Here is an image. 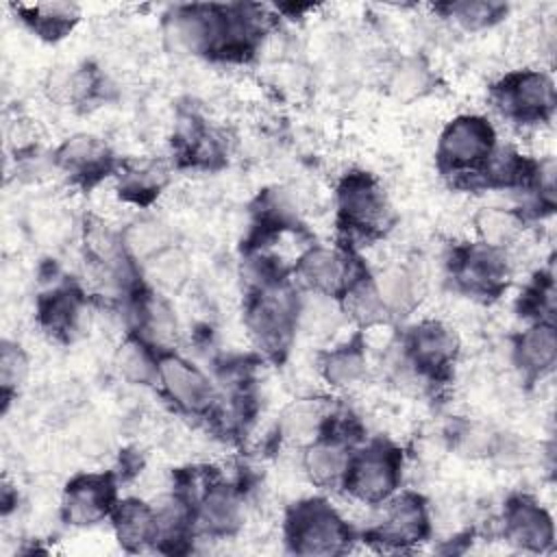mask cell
Listing matches in <instances>:
<instances>
[{
  "label": "cell",
  "instance_id": "cell-1",
  "mask_svg": "<svg viewBox=\"0 0 557 557\" xmlns=\"http://www.w3.org/2000/svg\"><path fill=\"white\" fill-rule=\"evenodd\" d=\"M285 542L296 555L331 557L350 550L352 529L329 500L307 498L287 511Z\"/></svg>",
  "mask_w": 557,
  "mask_h": 557
},
{
  "label": "cell",
  "instance_id": "cell-2",
  "mask_svg": "<svg viewBox=\"0 0 557 557\" xmlns=\"http://www.w3.org/2000/svg\"><path fill=\"white\" fill-rule=\"evenodd\" d=\"M300 298L283 283L259 285L246 307V326L259 350L281 357L298 331Z\"/></svg>",
  "mask_w": 557,
  "mask_h": 557
},
{
  "label": "cell",
  "instance_id": "cell-3",
  "mask_svg": "<svg viewBox=\"0 0 557 557\" xmlns=\"http://www.w3.org/2000/svg\"><path fill=\"white\" fill-rule=\"evenodd\" d=\"M400 474V450L387 440H374L357 453H350L342 487L363 505H383L396 494Z\"/></svg>",
  "mask_w": 557,
  "mask_h": 557
},
{
  "label": "cell",
  "instance_id": "cell-4",
  "mask_svg": "<svg viewBox=\"0 0 557 557\" xmlns=\"http://www.w3.org/2000/svg\"><path fill=\"white\" fill-rule=\"evenodd\" d=\"M496 148L492 122L483 115L463 113L450 120L440 133L437 161L446 174H470L476 181Z\"/></svg>",
  "mask_w": 557,
  "mask_h": 557
},
{
  "label": "cell",
  "instance_id": "cell-5",
  "mask_svg": "<svg viewBox=\"0 0 557 557\" xmlns=\"http://www.w3.org/2000/svg\"><path fill=\"white\" fill-rule=\"evenodd\" d=\"M337 224L350 237L372 239L389 226L392 207L381 183L368 172L346 174L335 194Z\"/></svg>",
  "mask_w": 557,
  "mask_h": 557
},
{
  "label": "cell",
  "instance_id": "cell-6",
  "mask_svg": "<svg viewBox=\"0 0 557 557\" xmlns=\"http://www.w3.org/2000/svg\"><path fill=\"white\" fill-rule=\"evenodd\" d=\"M163 35L174 52L222 54L226 39V7L183 4L174 7L163 22Z\"/></svg>",
  "mask_w": 557,
  "mask_h": 557
},
{
  "label": "cell",
  "instance_id": "cell-7",
  "mask_svg": "<svg viewBox=\"0 0 557 557\" xmlns=\"http://www.w3.org/2000/svg\"><path fill=\"white\" fill-rule=\"evenodd\" d=\"M494 100L509 120L540 124L555 111V83L542 70H518L494 85Z\"/></svg>",
  "mask_w": 557,
  "mask_h": 557
},
{
  "label": "cell",
  "instance_id": "cell-8",
  "mask_svg": "<svg viewBox=\"0 0 557 557\" xmlns=\"http://www.w3.org/2000/svg\"><path fill=\"white\" fill-rule=\"evenodd\" d=\"M400 348L403 361L418 381H435L453 368L459 352V339L444 322L422 320L407 331Z\"/></svg>",
  "mask_w": 557,
  "mask_h": 557
},
{
  "label": "cell",
  "instance_id": "cell-9",
  "mask_svg": "<svg viewBox=\"0 0 557 557\" xmlns=\"http://www.w3.org/2000/svg\"><path fill=\"white\" fill-rule=\"evenodd\" d=\"M157 385L178 411L189 416H209L218 400L211 379L176 352L159 355Z\"/></svg>",
  "mask_w": 557,
  "mask_h": 557
},
{
  "label": "cell",
  "instance_id": "cell-10",
  "mask_svg": "<svg viewBox=\"0 0 557 557\" xmlns=\"http://www.w3.org/2000/svg\"><path fill=\"white\" fill-rule=\"evenodd\" d=\"M429 531L431 518L424 498L413 492H405L394 494L383 503V516L368 531V537L381 548L405 550L424 542Z\"/></svg>",
  "mask_w": 557,
  "mask_h": 557
},
{
  "label": "cell",
  "instance_id": "cell-11",
  "mask_svg": "<svg viewBox=\"0 0 557 557\" xmlns=\"http://www.w3.org/2000/svg\"><path fill=\"white\" fill-rule=\"evenodd\" d=\"M296 278L311 294H322L331 298H342L346 289L361 278L355 268V259L348 250L333 246H311L307 248L296 265Z\"/></svg>",
  "mask_w": 557,
  "mask_h": 557
},
{
  "label": "cell",
  "instance_id": "cell-12",
  "mask_svg": "<svg viewBox=\"0 0 557 557\" xmlns=\"http://www.w3.org/2000/svg\"><path fill=\"white\" fill-rule=\"evenodd\" d=\"M115 505V481L104 472L76 474L61 494V516L70 527L98 524L111 518Z\"/></svg>",
  "mask_w": 557,
  "mask_h": 557
},
{
  "label": "cell",
  "instance_id": "cell-13",
  "mask_svg": "<svg viewBox=\"0 0 557 557\" xmlns=\"http://www.w3.org/2000/svg\"><path fill=\"white\" fill-rule=\"evenodd\" d=\"M185 498L194 507L196 529L211 537H228L244 524V498L237 487L222 479L209 476L202 490H194Z\"/></svg>",
  "mask_w": 557,
  "mask_h": 557
},
{
  "label": "cell",
  "instance_id": "cell-14",
  "mask_svg": "<svg viewBox=\"0 0 557 557\" xmlns=\"http://www.w3.org/2000/svg\"><path fill=\"white\" fill-rule=\"evenodd\" d=\"M450 270L459 287L474 296H494L505 287L509 278L505 250L479 242L457 248L450 261Z\"/></svg>",
  "mask_w": 557,
  "mask_h": 557
},
{
  "label": "cell",
  "instance_id": "cell-15",
  "mask_svg": "<svg viewBox=\"0 0 557 557\" xmlns=\"http://www.w3.org/2000/svg\"><path fill=\"white\" fill-rule=\"evenodd\" d=\"M505 540L520 550L546 553L555 542L550 513L531 496H511L503 511Z\"/></svg>",
  "mask_w": 557,
  "mask_h": 557
},
{
  "label": "cell",
  "instance_id": "cell-16",
  "mask_svg": "<svg viewBox=\"0 0 557 557\" xmlns=\"http://www.w3.org/2000/svg\"><path fill=\"white\" fill-rule=\"evenodd\" d=\"M54 165L78 185H94L104 178L113 165V152L109 144L91 133H78L67 137L54 152Z\"/></svg>",
  "mask_w": 557,
  "mask_h": 557
},
{
  "label": "cell",
  "instance_id": "cell-17",
  "mask_svg": "<svg viewBox=\"0 0 557 557\" xmlns=\"http://www.w3.org/2000/svg\"><path fill=\"white\" fill-rule=\"evenodd\" d=\"M302 448V470L313 485L331 490L344 483L350 461V448L346 437L331 435L326 431Z\"/></svg>",
  "mask_w": 557,
  "mask_h": 557
},
{
  "label": "cell",
  "instance_id": "cell-18",
  "mask_svg": "<svg viewBox=\"0 0 557 557\" xmlns=\"http://www.w3.org/2000/svg\"><path fill=\"white\" fill-rule=\"evenodd\" d=\"M113 531L117 542L133 553L159 546V516L154 505H148L139 498L117 500L113 513Z\"/></svg>",
  "mask_w": 557,
  "mask_h": 557
},
{
  "label": "cell",
  "instance_id": "cell-19",
  "mask_svg": "<svg viewBox=\"0 0 557 557\" xmlns=\"http://www.w3.org/2000/svg\"><path fill=\"white\" fill-rule=\"evenodd\" d=\"M513 361L520 372L535 381L546 376L557 361V331L550 320H537L513 342Z\"/></svg>",
  "mask_w": 557,
  "mask_h": 557
},
{
  "label": "cell",
  "instance_id": "cell-20",
  "mask_svg": "<svg viewBox=\"0 0 557 557\" xmlns=\"http://www.w3.org/2000/svg\"><path fill=\"white\" fill-rule=\"evenodd\" d=\"M331 424V409L320 398H298L289 403L278 420H276V433L283 442L305 446L326 433V426Z\"/></svg>",
  "mask_w": 557,
  "mask_h": 557
},
{
  "label": "cell",
  "instance_id": "cell-21",
  "mask_svg": "<svg viewBox=\"0 0 557 557\" xmlns=\"http://www.w3.org/2000/svg\"><path fill=\"white\" fill-rule=\"evenodd\" d=\"M370 285L387 315H407L418 302V278L405 265H387L370 276Z\"/></svg>",
  "mask_w": 557,
  "mask_h": 557
},
{
  "label": "cell",
  "instance_id": "cell-22",
  "mask_svg": "<svg viewBox=\"0 0 557 557\" xmlns=\"http://www.w3.org/2000/svg\"><path fill=\"white\" fill-rule=\"evenodd\" d=\"M137 311V335L152 344L157 350H165L178 333V322L170 305L161 298L159 292H144L135 302Z\"/></svg>",
  "mask_w": 557,
  "mask_h": 557
},
{
  "label": "cell",
  "instance_id": "cell-23",
  "mask_svg": "<svg viewBox=\"0 0 557 557\" xmlns=\"http://www.w3.org/2000/svg\"><path fill=\"white\" fill-rule=\"evenodd\" d=\"M39 322L41 326L54 335V337H72L74 331H78L81 313H83V298L81 294L70 287H54L52 292L44 294L39 298Z\"/></svg>",
  "mask_w": 557,
  "mask_h": 557
},
{
  "label": "cell",
  "instance_id": "cell-24",
  "mask_svg": "<svg viewBox=\"0 0 557 557\" xmlns=\"http://www.w3.org/2000/svg\"><path fill=\"white\" fill-rule=\"evenodd\" d=\"M320 372L333 389L346 392L361 385L368 374V359L363 346L359 342H348L331 348L320 359Z\"/></svg>",
  "mask_w": 557,
  "mask_h": 557
},
{
  "label": "cell",
  "instance_id": "cell-25",
  "mask_svg": "<svg viewBox=\"0 0 557 557\" xmlns=\"http://www.w3.org/2000/svg\"><path fill=\"white\" fill-rule=\"evenodd\" d=\"M141 270L150 287L159 294H178L191 278V261L187 252L174 244L148 259Z\"/></svg>",
  "mask_w": 557,
  "mask_h": 557
},
{
  "label": "cell",
  "instance_id": "cell-26",
  "mask_svg": "<svg viewBox=\"0 0 557 557\" xmlns=\"http://www.w3.org/2000/svg\"><path fill=\"white\" fill-rule=\"evenodd\" d=\"M115 370L124 381L131 385H152L157 383V368H159V355L152 344H148L144 337L128 335L115 350L113 357Z\"/></svg>",
  "mask_w": 557,
  "mask_h": 557
},
{
  "label": "cell",
  "instance_id": "cell-27",
  "mask_svg": "<svg viewBox=\"0 0 557 557\" xmlns=\"http://www.w3.org/2000/svg\"><path fill=\"white\" fill-rule=\"evenodd\" d=\"M120 235L128 259L137 261L139 265H144L148 259H152L154 255L174 244L170 228L157 218H137L131 224H126V228L120 231Z\"/></svg>",
  "mask_w": 557,
  "mask_h": 557
},
{
  "label": "cell",
  "instance_id": "cell-28",
  "mask_svg": "<svg viewBox=\"0 0 557 557\" xmlns=\"http://www.w3.org/2000/svg\"><path fill=\"white\" fill-rule=\"evenodd\" d=\"M479 244L505 250L524 231L522 213L503 207H483L472 218Z\"/></svg>",
  "mask_w": 557,
  "mask_h": 557
},
{
  "label": "cell",
  "instance_id": "cell-29",
  "mask_svg": "<svg viewBox=\"0 0 557 557\" xmlns=\"http://www.w3.org/2000/svg\"><path fill=\"white\" fill-rule=\"evenodd\" d=\"M22 20L39 33L44 39H61L65 37L74 24L78 22V7L67 2H50V4H35V7H20Z\"/></svg>",
  "mask_w": 557,
  "mask_h": 557
},
{
  "label": "cell",
  "instance_id": "cell-30",
  "mask_svg": "<svg viewBox=\"0 0 557 557\" xmlns=\"http://www.w3.org/2000/svg\"><path fill=\"white\" fill-rule=\"evenodd\" d=\"M342 302L331 296L311 294L298 302V329L311 337H329L342 322Z\"/></svg>",
  "mask_w": 557,
  "mask_h": 557
},
{
  "label": "cell",
  "instance_id": "cell-31",
  "mask_svg": "<svg viewBox=\"0 0 557 557\" xmlns=\"http://www.w3.org/2000/svg\"><path fill=\"white\" fill-rule=\"evenodd\" d=\"M168 181L159 163H139L120 172V194L137 205H146L159 196Z\"/></svg>",
  "mask_w": 557,
  "mask_h": 557
},
{
  "label": "cell",
  "instance_id": "cell-32",
  "mask_svg": "<svg viewBox=\"0 0 557 557\" xmlns=\"http://www.w3.org/2000/svg\"><path fill=\"white\" fill-rule=\"evenodd\" d=\"M446 17L468 30H479L496 24L505 13L507 7L496 2H453L444 7Z\"/></svg>",
  "mask_w": 557,
  "mask_h": 557
},
{
  "label": "cell",
  "instance_id": "cell-33",
  "mask_svg": "<svg viewBox=\"0 0 557 557\" xmlns=\"http://www.w3.org/2000/svg\"><path fill=\"white\" fill-rule=\"evenodd\" d=\"M453 444L461 455L468 457H485L500 453V437L479 422H463L461 426H457Z\"/></svg>",
  "mask_w": 557,
  "mask_h": 557
},
{
  "label": "cell",
  "instance_id": "cell-34",
  "mask_svg": "<svg viewBox=\"0 0 557 557\" xmlns=\"http://www.w3.org/2000/svg\"><path fill=\"white\" fill-rule=\"evenodd\" d=\"M28 376V357L17 342L4 339L0 350V385L4 398L15 394Z\"/></svg>",
  "mask_w": 557,
  "mask_h": 557
},
{
  "label": "cell",
  "instance_id": "cell-35",
  "mask_svg": "<svg viewBox=\"0 0 557 557\" xmlns=\"http://www.w3.org/2000/svg\"><path fill=\"white\" fill-rule=\"evenodd\" d=\"M426 83H429V76H426V70L420 67L418 63L409 61L405 65H400L394 76H392V89L403 96V98H413V96H420L424 89H426Z\"/></svg>",
  "mask_w": 557,
  "mask_h": 557
}]
</instances>
